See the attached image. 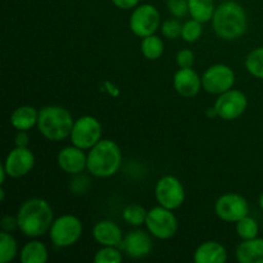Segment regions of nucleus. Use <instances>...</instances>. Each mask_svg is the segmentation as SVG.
Here are the masks:
<instances>
[{
    "instance_id": "obj_1",
    "label": "nucleus",
    "mask_w": 263,
    "mask_h": 263,
    "mask_svg": "<svg viewBox=\"0 0 263 263\" xmlns=\"http://www.w3.org/2000/svg\"><path fill=\"white\" fill-rule=\"evenodd\" d=\"M18 230L27 238H39L49 233L54 222L53 208L41 198H31L22 203L17 212Z\"/></svg>"
},
{
    "instance_id": "obj_2",
    "label": "nucleus",
    "mask_w": 263,
    "mask_h": 263,
    "mask_svg": "<svg viewBox=\"0 0 263 263\" xmlns=\"http://www.w3.org/2000/svg\"><path fill=\"white\" fill-rule=\"evenodd\" d=\"M212 28L222 40L233 41L241 37L248 28V18L239 3L229 0L216 7L212 17Z\"/></svg>"
},
{
    "instance_id": "obj_3",
    "label": "nucleus",
    "mask_w": 263,
    "mask_h": 263,
    "mask_svg": "<svg viewBox=\"0 0 263 263\" xmlns=\"http://www.w3.org/2000/svg\"><path fill=\"white\" fill-rule=\"evenodd\" d=\"M122 152L117 143L110 139H102L87 153L86 170L95 177H110L120 170Z\"/></svg>"
},
{
    "instance_id": "obj_4",
    "label": "nucleus",
    "mask_w": 263,
    "mask_h": 263,
    "mask_svg": "<svg viewBox=\"0 0 263 263\" xmlns=\"http://www.w3.org/2000/svg\"><path fill=\"white\" fill-rule=\"evenodd\" d=\"M74 120L71 112L61 105H45L39 110L37 128L41 135L50 141L69 138Z\"/></svg>"
},
{
    "instance_id": "obj_5",
    "label": "nucleus",
    "mask_w": 263,
    "mask_h": 263,
    "mask_svg": "<svg viewBox=\"0 0 263 263\" xmlns=\"http://www.w3.org/2000/svg\"><path fill=\"white\" fill-rule=\"evenodd\" d=\"M84 226L81 220L73 215H63L55 218L49 230L51 243L58 248H68L82 236Z\"/></svg>"
},
{
    "instance_id": "obj_6",
    "label": "nucleus",
    "mask_w": 263,
    "mask_h": 263,
    "mask_svg": "<svg viewBox=\"0 0 263 263\" xmlns=\"http://www.w3.org/2000/svg\"><path fill=\"white\" fill-rule=\"evenodd\" d=\"M145 226L154 238L159 240H168L176 235L179 222L172 210L158 204L148 211Z\"/></svg>"
},
{
    "instance_id": "obj_7",
    "label": "nucleus",
    "mask_w": 263,
    "mask_h": 263,
    "mask_svg": "<svg viewBox=\"0 0 263 263\" xmlns=\"http://www.w3.org/2000/svg\"><path fill=\"white\" fill-rule=\"evenodd\" d=\"M102 123L97 118L92 116H82L74 120L69 139L73 145L89 151L102 140Z\"/></svg>"
},
{
    "instance_id": "obj_8",
    "label": "nucleus",
    "mask_w": 263,
    "mask_h": 263,
    "mask_svg": "<svg viewBox=\"0 0 263 263\" xmlns=\"http://www.w3.org/2000/svg\"><path fill=\"white\" fill-rule=\"evenodd\" d=\"M130 30L139 37H146L156 33L161 27V14L153 4H141L134 8L130 15Z\"/></svg>"
},
{
    "instance_id": "obj_9",
    "label": "nucleus",
    "mask_w": 263,
    "mask_h": 263,
    "mask_svg": "<svg viewBox=\"0 0 263 263\" xmlns=\"http://www.w3.org/2000/svg\"><path fill=\"white\" fill-rule=\"evenodd\" d=\"M154 195L159 205L175 211L185 202V187L177 177L166 175L157 181Z\"/></svg>"
},
{
    "instance_id": "obj_10",
    "label": "nucleus",
    "mask_w": 263,
    "mask_h": 263,
    "mask_svg": "<svg viewBox=\"0 0 263 263\" xmlns=\"http://www.w3.org/2000/svg\"><path fill=\"white\" fill-rule=\"evenodd\" d=\"M235 84V72L226 64L217 63L208 67L202 76V86L207 92L220 95L233 89Z\"/></svg>"
},
{
    "instance_id": "obj_11",
    "label": "nucleus",
    "mask_w": 263,
    "mask_h": 263,
    "mask_svg": "<svg viewBox=\"0 0 263 263\" xmlns=\"http://www.w3.org/2000/svg\"><path fill=\"white\" fill-rule=\"evenodd\" d=\"M213 107L216 108L217 117H220L221 120H238L248 107V98L240 90L230 89L218 95Z\"/></svg>"
},
{
    "instance_id": "obj_12",
    "label": "nucleus",
    "mask_w": 263,
    "mask_h": 263,
    "mask_svg": "<svg viewBox=\"0 0 263 263\" xmlns=\"http://www.w3.org/2000/svg\"><path fill=\"white\" fill-rule=\"evenodd\" d=\"M249 205L246 198L236 193H226L215 203V213L225 222H236L248 216Z\"/></svg>"
},
{
    "instance_id": "obj_13",
    "label": "nucleus",
    "mask_w": 263,
    "mask_h": 263,
    "mask_svg": "<svg viewBox=\"0 0 263 263\" xmlns=\"http://www.w3.org/2000/svg\"><path fill=\"white\" fill-rule=\"evenodd\" d=\"M3 166L8 176L20 179L32 171L35 166V156L28 146H15L8 153Z\"/></svg>"
},
{
    "instance_id": "obj_14",
    "label": "nucleus",
    "mask_w": 263,
    "mask_h": 263,
    "mask_svg": "<svg viewBox=\"0 0 263 263\" xmlns=\"http://www.w3.org/2000/svg\"><path fill=\"white\" fill-rule=\"evenodd\" d=\"M58 167L69 175H79L86 168L87 154H85L84 149L73 145L64 146L57 156Z\"/></svg>"
},
{
    "instance_id": "obj_15",
    "label": "nucleus",
    "mask_w": 263,
    "mask_h": 263,
    "mask_svg": "<svg viewBox=\"0 0 263 263\" xmlns=\"http://www.w3.org/2000/svg\"><path fill=\"white\" fill-rule=\"evenodd\" d=\"M121 247L125 253L131 258H143L146 257L153 249V241L148 233L143 230L130 231L123 238Z\"/></svg>"
},
{
    "instance_id": "obj_16",
    "label": "nucleus",
    "mask_w": 263,
    "mask_h": 263,
    "mask_svg": "<svg viewBox=\"0 0 263 263\" xmlns=\"http://www.w3.org/2000/svg\"><path fill=\"white\" fill-rule=\"evenodd\" d=\"M174 87L179 95L193 98L202 89V77L193 68H180L174 74Z\"/></svg>"
},
{
    "instance_id": "obj_17",
    "label": "nucleus",
    "mask_w": 263,
    "mask_h": 263,
    "mask_svg": "<svg viewBox=\"0 0 263 263\" xmlns=\"http://www.w3.org/2000/svg\"><path fill=\"white\" fill-rule=\"evenodd\" d=\"M92 238L102 247H121L123 234L120 226L110 220L98 221L92 228Z\"/></svg>"
},
{
    "instance_id": "obj_18",
    "label": "nucleus",
    "mask_w": 263,
    "mask_h": 263,
    "mask_svg": "<svg viewBox=\"0 0 263 263\" xmlns=\"http://www.w3.org/2000/svg\"><path fill=\"white\" fill-rule=\"evenodd\" d=\"M193 258L197 263H223L228 259V251L218 241L208 240L195 249Z\"/></svg>"
},
{
    "instance_id": "obj_19",
    "label": "nucleus",
    "mask_w": 263,
    "mask_h": 263,
    "mask_svg": "<svg viewBox=\"0 0 263 263\" xmlns=\"http://www.w3.org/2000/svg\"><path fill=\"white\" fill-rule=\"evenodd\" d=\"M235 256L240 263H263V238L243 240L236 247Z\"/></svg>"
},
{
    "instance_id": "obj_20",
    "label": "nucleus",
    "mask_w": 263,
    "mask_h": 263,
    "mask_svg": "<svg viewBox=\"0 0 263 263\" xmlns=\"http://www.w3.org/2000/svg\"><path fill=\"white\" fill-rule=\"evenodd\" d=\"M39 110L32 105H21L10 115V123L17 131H28L37 125Z\"/></svg>"
},
{
    "instance_id": "obj_21",
    "label": "nucleus",
    "mask_w": 263,
    "mask_h": 263,
    "mask_svg": "<svg viewBox=\"0 0 263 263\" xmlns=\"http://www.w3.org/2000/svg\"><path fill=\"white\" fill-rule=\"evenodd\" d=\"M49 259L48 248L39 240H31L23 246L21 251L22 263H46Z\"/></svg>"
},
{
    "instance_id": "obj_22",
    "label": "nucleus",
    "mask_w": 263,
    "mask_h": 263,
    "mask_svg": "<svg viewBox=\"0 0 263 263\" xmlns=\"http://www.w3.org/2000/svg\"><path fill=\"white\" fill-rule=\"evenodd\" d=\"M189 2V14L193 20L199 22H210L215 14V2L213 0H187Z\"/></svg>"
},
{
    "instance_id": "obj_23",
    "label": "nucleus",
    "mask_w": 263,
    "mask_h": 263,
    "mask_svg": "<svg viewBox=\"0 0 263 263\" xmlns=\"http://www.w3.org/2000/svg\"><path fill=\"white\" fill-rule=\"evenodd\" d=\"M140 50L143 55L149 61H157L164 53V43L159 36L149 35L143 37L140 44Z\"/></svg>"
},
{
    "instance_id": "obj_24",
    "label": "nucleus",
    "mask_w": 263,
    "mask_h": 263,
    "mask_svg": "<svg viewBox=\"0 0 263 263\" xmlns=\"http://www.w3.org/2000/svg\"><path fill=\"white\" fill-rule=\"evenodd\" d=\"M18 253V246L14 236L8 231L0 233V263H8L15 258Z\"/></svg>"
},
{
    "instance_id": "obj_25",
    "label": "nucleus",
    "mask_w": 263,
    "mask_h": 263,
    "mask_svg": "<svg viewBox=\"0 0 263 263\" xmlns=\"http://www.w3.org/2000/svg\"><path fill=\"white\" fill-rule=\"evenodd\" d=\"M246 68L253 77L263 80V46L249 51L246 58Z\"/></svg>"
},
{
    "instance_id": "obj_26",
    "label": "nucleus",
    "mask_w": 263,
    "mask_h": 263,
    "mask_svg": "<svg viewBox=\"0 0 263 263\" xmlns=\"http://www.w3.org/2000/svg\"><path fill=\"white\" fill-rule=\"evenodd\" d=\"M146 215H148V211L143 205L136 204V203L126 205L122 212L123 220L131 226L144 225L146 221Z\"/></svg>"
},
{
    "instance_id": "obj_27",
    "label": "nucleus",
    "mask_w": 263,
    "mask_h": 263,
    "mask_svg": "<svg viewBox=\"0 0 263 263\" xmlns=\"http://www.w3.org/2000/svg\"><path fill=\"white\" fill-rule=\"evenodd\" d=\"M236 234L241 240H249V239L257 238L259 231L258 222L254 220L251 216H246V217L240 218L236 221Z\"/></svg>"
},
{
    "instance_id": "obj_28",
    "label": "nucleus",
    "mask_w": 263,
    "mask_h": 263,
    "mask_svg": "<svg viewBox=\"0 0 263 263\" xmlns=\"http://www.w3.org/2000/svg\"><path fill=\"white\" fill-rule=\"evenodd\" d=\"M203 33V26L202 22L197 20H189L185 23H182V31H181V37L182 40L186 43L192 44L195 43L200 39Z\"/></svg>"
},
{
    "instance_id": "obj_29",
    "label": "nucleus",
    "mask_w": 263,
    "mask_h": 263,
    "mask_svg": "<svg viewBox=\"0 0 263 263\" xmlns=\"http://www.w3.org/2000/svg\"><path fill=\"white\" fill-rule=\"evenodd\" d=\"M122 261V253L118 247H102L95 253V263H120Z\"/></svg>"
},
{
    "instance_id": "obj_30",
    "label": "nucleus",
    "mask_w": 263,
    "mask_h": 263,
    "mask_svg": "<svg viewBox=\"0 0 263 263\" xmlns=\"http://www.w3.org/2000/svg\"><path fill=\"white\" fill-rule=\"evenodd\" d=\"M161 31L163 33L164 37L170 39H177L181 37V31H182V23L177 18H170V20L164 21L161 25Z\"/></svg>"
},
{
    "instance_id": "obj_31",
    "label": "nucleus",
    "mask_w": 263,
    "mask_h": 263,
    "mask_svg": "<svg viewBox=\"0 0 263 263\" xmlns=\"http://www.w3.org/2000/svg\"><path fill=\"white\" fill-rule=\"evenodd\" d=\"M167 8L172 17L181 18L189 13V2L187 0H167Z\"/></svg>"
},
{
    "instance_id": "obj_32",
    "label": "nucleus",
    "mask_w": 263,
    "mask_h": 263,
    "mask_svg": "<svg viewBox=\"0 0 263 263\" xmlns=\"http://www.w3.org/2000/svg\"><path fill=\"white\" fill-rule=\"evenodd\" d=\"M176 63L180 68H193L195 63V54L190 49H181L176 55Z\"/></svg>"
},
{
    "instance_id": "obj_33",
    "label": "nucleus",
    "mask_w": 263,
    "mask_h": 263,
    "mask_svg": "<svg viewBox=\"0 0 263 263\" xmlns=\"http://www.w3.org/2000/svg\"><path fill=\"white\" fill-rule=\"evenodd\" d=\"M0 226H2L3 231H10L15 230L18 229V221H17V216H10L7 215L2 218V222H0Z\"/></svg>"
},
{
    "instance_id": "obj_34",
    "label": "nucleus",
    "mask_w": 263,
    "mask_h": 263,
    "mask_svg": "<svg viewBox=\"0 0 263 263\" xmlns=\"http://www.w3.org/2000/svg\"><path fill=\"white\" fill-rule=\"evenodd\" d=\"M113 4L118 8V9L130 10L134 9L139 5V0H112Z\"/></svg>"
},
{
    "instance_id": "obj_35",
    "label": "nucleus",
    "mask_w": 263,
    "mask_h": 263,
    "mask_svg": "<svg viewBox=\"0 0 263 263\" xmlns=\"http://www.w3.org/2000/svg\"><path fill=\"white\" fill-rule=\"evenodd\" d=\"M15 146H28L30 144V136H28L27 131H17L14 138Z\"/></svg>"
},
{
    "instance_id": "obj_36",
    "label": "nucleus",
    "mask_w": 263,
    "mask_h": 263,
    "mask_svg": "<svg viewBox=\"0 0 263 263\" xmlns=\"http://www.w3.org/2000/svg\"><path fill=\"white\" fill-rule=\"evenodd\" d=\"M104 90L105 91L108 92V94L109 95H112L113 98H117L118 95H120V89H118L117 86H116L115 84H113V82H110V81H104Z\"/></svg>"
},
{
    "instance_id": "obj_37",
    "label": "nucleus",
    "mask_w": 263,
    "mask_h": 263,
    "mask_svg": "<svg viewBox=\"0 0 263 263\" xmlns=\"http://www.w3.org/2000/svg\"><path fill=\"white\" fill-rule=\"evenodd\" d=\"M205 115L208 116V117H216L217 116V112H216V108H208L207 112H205Z\"/></svg>"
},
{
    "instance_id": "obj_38",
    "label": "nucleus",
    "mask_w": 263,
    "mask_h": 263,
    "mask_svg": "<svg viewBox=\"0 0 263 263\" xmlns=\"http://www.w3.org/2000/svg\"><path fill=\"white\" fill-rule=\"evenodd\" d=\"M258 204H259V208L263 211V193L261 195H259V199H258Z\"/></svg>"
},
{
    "instance_id": "obj_39",
    "label": "nucleus",
    "mask_w": 263,
    "mask_h": 263,
    "mask_svg": "<svg viewBox=\"0 0 263 263\" xmlns=\"http://www.w3.org/2000/svg\"><path fill=\"white\" fill-rule=\"evenodd\" d=\"M0 194H2V200H4V198H5V190L3 189V187H2V190H0Z\"/></svg>"
}]
</instances>
